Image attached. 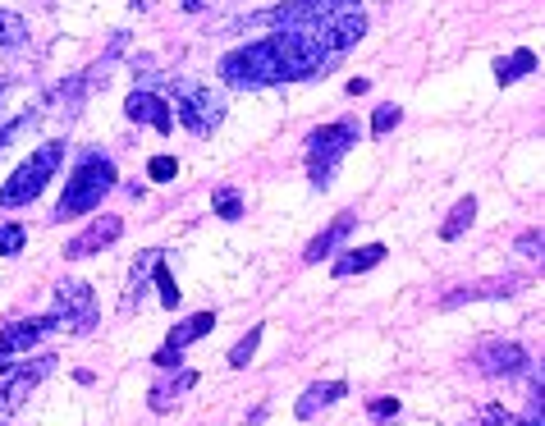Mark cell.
Here are the masks:
<instances>
[{"label": "cell", "instance_id": "obj_19", "mask_svg": "<svg viewBox=\"0 0 545 426\" xmlns=\"http://www.w3.org/2000/svg\"><path fill=\"white\" fill-rule=\"evenodd\" d=\"M257 344H262V330H248V335L229 349V367H248L252 362V353H257Z\"/></svg>", "mask_w": 545, "mask_h": 426}, {"label": "cell", "instance_id": "obj_21", "mask_svg": "<svg viewBox=\"0 0 545 426\" xmlns=\"http://www.w3.org/2000/svg\"><path fill=\"white\" fill-rule=\"evenodd\" d=\"M216 216L220 220H239L243 216V197L234 188H216Z\"/></svg>", "mask_w": 545, "mask_h": 426}, {"label": "cell", "instance_id": "obj_24", "mask_svg": "<svg viewBox=\"0 0 545 426\" xmlns=\"http://www.w3.org/2000/svg\"><path fill=\"white\" fill-rule=\"evenodd\" d=\"M399 120H404V110H399V106H381V110H376V120H371V133L381 138V133H390Z\"/></svg>", "mask_w": 545, "mask_h": 426}, {"label": "cell", "instance_id": "obj_13", "mask_svg": "<svg viewBox=\"0 0 545 426\" xmlns=\"http://www.w3.org/2000/svg\"><path fill=\"white\" fill-rule=\"evenodd\" d=\"M344 394H349V385H344V381L312 385V390H307L303 399H298V417H317L321 408H330V404H335V399H344Z\"/></svg>", "mask_w": 545, "mask_h": 426}, {"label": "cell", "instance_id": "obj_1", "mask_svg": "<svg viewBox=\"0 0 545 426\" xmlns=\"http://www.w3.org/2000/svg\"><path fill=\"white\" fill-rule=\"evenodd\" d=\"M220 78L229 88H266V83H284V69H280V51H275L271 37L252 46H239L220 60Z\"/></svg>", "mask_w": 545, "mask_h": 426}, {"label": "cell", "instance_id": "obj_17", "mask_svg": "<svg viewBox=\"0 0 545 426\" xmlns=\"http://www.w3.org/2000/svg\"><path fill=\"white\" fill-rule=\"evenodd\" d=\"M193 381H197L193 372H179L175 381H165L161 390H152V408H156V413H170V408H175V404H170V399H175V394H184Z\"/></svg>", "mask_w": 545, "mask_h": 426}, {"label": "cell", "instance_id": "obj_8", "mask_svg": "<svg viewBox=\"0 0 545 426\" xmlns=\"http://www.w3.org/2000/svg\"><path fill=\"white\" fill-rule=\"evenodd\" d=\"M124 110H129V120L152 124L156 133H170V129H175V110H170V101L152 97V92H133Z\"/></svg>", "mask_w": 545, "mask_h": 426}, {"label": "cell", "instance_id": "obj_16", "mask_svg": "<svg viewBox=\"0 0 545 426\" xmlns=\"http://www.w3.org/2000/svg\"><path fill=\"white\" fill-rule=\"evenodd\" d=\"M532 69H536L532 51H513V60H500V65H495V78H500V83H518V78L532 74Z\"/></svg>", "mask_w": 545, "mask_h": 426}, {"label": "cell", "instance_id": "obj_2", "mask_svg": "<svg viewBox=\"0 0 545 426\" xmlns=\"http://www.w3.org/2000/svg\"><path fill=\"white\" fill-rule=\"evenodd\" d=\"M115 188V165L106 156H88V161L74 170V179L65 184V197H60V207L55 216L60 220H74V216H88V211L101 207V197Z\"/></svg>", "mask_w": 545, "mask_h": 426}, {"label": "cell", "instance_id": "obj_3", "mask_svg": "<svg viewBox=\"0 0 545 426\" xmlns=\"http://www.w3.org/2000/svg\"><path fill=\"white\" fill-rule=\"evenodd\" d=\"M60 161H65V147H60V142L37 147V152L28 156V165H19V170L10 175V184L0 188V207H23V202H33V197L46 188V179L60 170Z\"/></svg>", "mask_w": 545, "mask_h": 426}, {"label": "cell", "instance_id": "obj_4", "mask_svg": "<svg viewBox=\"0 0 545 426\" xmlns=\"http://www.w3.org/2000/svg\"><path fill=\"white\" fill-rule=\"evenodd\" d=\"M353 124H330V129H317L312 138H307V170H312V179H317V188L330 184V175H335V165L344 161V152L353 147Z\"/></svg>", "mask_w": 545, "mask_h": 426}, {"label": "cell", "instance_id": "obj_23", "mask_svg": "<svg viewBox=\"0 0 545 426\" xmlns=\"http://www.w3.org/2000/svg\"><path fill=\"white\" fill-rule=\"evenodd\" d=\"M147 175L156 179V184H170V179L179 175V165H175V156H152V165H147Z\"/></svg>", "mask_w": 545, "mask_h": 426}, {"label": "cell", "instance_id": "obj_9", "mask_svg": "<svg viewBox=\"0 0 545 426\" xmlns=\"http://www.w3.org/2000/svg\"><path fill=\"white\" fill-rule=\"evenodd\" d=\"M124 234V220L120 216H101V220H92L88 225V234H78L74 243L65 248V257H88V252H97V248H106V243H115Z\"/></svg>", "mask_w": 545, "mask_h": 426}, {"label": "cell", "instance_id": "obj_20", "mask_svg": "<svg viewBox=\"0 0 545 426\" xmlns=\"http://www.w3.org/2000/svg\"><path fill=\"white\" fill-rule=\"evenodd\" d=\"M23 37H28V23H23L19 14H5V10H0V46H19Z\"/></svg>", "mask_w": 545, "mask_h": 426}, {"label": "cell", "instance_id": "obj_6", "mask_svg": "<svg viewBox=\"0 0 545 426\" xmlns=\"http://www.w3.org/2000/svg\"><path fill=\"white\" fill-rule=\"evenodd\" d=\"M55 321H60V330H74V335L92 330V321H97V298H92L88 284H60V289H55Z\"/></svg>", "mask_w": 545, "mask_h": 426}, {"label": "cell", "instance_id": "obj_12", "mask_svg": "<svg viewBox=\"0 0 545 426\" xmlns=\"http://www.w3.org/2000/svg\"><path fill=\"white\" fill-rule=\"evenodd\" d=\"M385 262V248L381 243H367V248H358V252H344L335 262V275L339 280H349V275H358V271H371V266H381Z\"/></svg>", "mask_w": 545, "mask_h": 426}, {"label": "cell", "instance_id": "obj_25", "mask_svg": "<svg viewBox=\"0 0 545 426\" xmlns=\"http://www.w3.org/2000/svg\"><path fill=\"white\" fill-rule=\"evenodd\" d=\"M371 417H376V422H390V417H399V399H371Z\"/></svg>", "mask_w": 545, "mask_h": 426}, {"label": "cell", "instance_id": "obj_7", "mask_svg": "<svg viewBox=\"0 0 545 426\" xmlns=\"http://www.w3.org/2000/svg\"><path fill=\"white\" fill-rule=\"evenodd\" d=\"M175 115H179V120H184L193 133H202V138H207V133L220 124V115H225V101H220L211 88H188V83H184V88H179Z\"/></svg>", "mask_w": 545, "mask_h": 426}, {"label": "cell", "instance_id": "obj_10", "mask_svg": "<svg viewBox=\"0 0 545 426\" xmlns=\"http://www.w3.org/2000/svg\"><path fill=\"white\" fill-rule=\"evenodd\" d=\"M477 362L491 376H513V372H523L527 367V353L518 349V344H486V349L477 353Z\"/></svg>", "mask_w": 545, "mask_h": 426}, {"label": "cell", "instance_id": "obj_22", "mask_svg": "<svg viewBox=\"0 0 545 426\" xmlns=\"http://www.w3.org/2000/svg\"><path fill=\"white\" fill-rule=\"evenodd\" d=\"M23 243H28L23 225H0V257H19Z\"/></svg>", "mask_w": 545, "mask_h": 426}, {"label": "cell", "instance_id": "obj_14", "mask_svg": "<svg viewBox=\"0 0 545 426\" xmlns=\"http://www.w3.org/2000/svg\"><path fill=\"white\" fill-rule=\"evenodd\" d=\"M207 330H216V317H211V312H197V317H188L184 326L170 330V339H165V349H179V353H184L188 344H197V339L207 335Z\"/></svg>", "mask_w": 545, "mask_h": 426}, {"label": "cell", "instance_id": "obj_15", "mask_svg": "<svg viewBox=\"0 0 545 426\" xmlns=\"http://www.w3.org/2000/svg\"><path fill=\"white\" fill-rule=\"evenodd\" d=\"M472 216H477V197H463L454 211H449V220L440 225V239H458V234L472 225Z\"/></svg>", "mask_w": 545, "mask_h": 426}, {"label": "cell", "instance_id": "obj_18", "mask_svg": "<svg viewBox=\"0 0 545 426\" xmlns=\"http://www.w3.org/2000/svg\"><path fill=\"white\" fill-rule=\"evenodd\" d=\"M152 275H156V289H161V303L165 307H179V284H175V275H170V266H165V257H156L152 262Z\"/></svg>", "mask_w": 545, "mask_h": 426}, {"label": "cell", "instance_id": "obj_26", "mask_svg": "<svg viewBox=\"0 0 545 426\" xmlns=\"http://www.w3.org/2000/svg\"><path fill=\"white\" fill-rule=\"evenodd\" d=\"M541 248H545V239H541V234H536V230L527 234L523 243H518V252H527V257H532V252H541Z\"/></svg>", "mask_w": 545, "mask_h": 426}, {"label": "cell", "instance_id": "obj_11", "mask_svg": "<svg viewBox=\"0 0 545 426\" xmlns=\"http://www.w3.org/2000/svg\"><path fill=\"white\" fill-rule=\"evenodd\" d=\"M353 230V216H335L330 220V230L326 234H317V239L307 243V252H303V262H321V257H330V252L339 248V239Z\"/></svg>", "mask_w": 545, "mask_h": 426}, {"label": "cell", "instance_id": "obj_5", "mask_svg": "<svg viewBox=\"0 0 545 426\" xmlns=\"http://www.w3.org/2000/svg\"><path fill=\"white\" fill-rule=\"evenodd\" d=\"M51 372H55L51 353H42V358H33V362H14V381L0 390V426H10V417L23 408V399L33 394V385L42 381V376H51Z\"/></svg>", "mask_w": 545, "mask_h": 426}]
</instances>
